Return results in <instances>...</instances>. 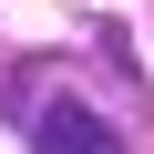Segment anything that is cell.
Returning <instances> with one entry per match:
<instances>
[{"label": "cell", "mask_w": 154, "mask_h": 154, "mask_svg": "<svg viewBox=\"0 0 154 154\" xmlns=\"http://www.w3.org/2000/svg\"><path fill=\"white\" fill-rule=\"evenodd\" d=\"M0 113L31 134V154H134V134L103 103L72 93L62 62H11V72H0Z\"/></svg>", "instance_id": "obj_1"}]
</instances>
